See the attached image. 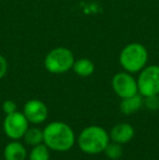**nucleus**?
<instances>
[{
	"label": "nucleus",
	"instance_id": "1",
	"mask_svg": "<svg viewBox=\"0 0 159 160\" xmlns=\"http://www.w3.org/2000/svg\"><path fill=\"white\" fill-rule=\"evenodd\" d=\"M44 144L55 152H68L74 146L77 137L69 124L61 121H53L42 130Z\"/></svg>",
	"mask_w": 159,
	"mask_h": 160
},
{
	"label": "nucleus",
	"instance_id": "2",
	"mask_svg": "<svg viewBox=\"0 0 159 160\" xmlns=\"http://www.w3.org/2000/svg\"><path fill=\"white\" fill-rule=\"evenodd\" d=\"M109 142V133L99 125H89L85 128L77 137L80 149L87 155H97L104 152Z\"/></svg>",
	"mask_w": 159,
	"mask_h": 160
},
{
	"label": "nucleus",
	"instance_id": "3",
	"mask_svg": "<svg viewBox=\"0 0 159 160\" xmlns=\"http://www.w3.org/2000/svg\"><path fill=\"white\" fill-rule=\"evenodd\" d=\"M148 61V51L141 42L127 44L119 55L120 65L129 73H138L142 71Z\"/></svg>",
	"mask_w": 159,
	"mask_h": 160
},
{
	"label": "nucleus",
	"instance_id": "4",
	"mask_svg": "<svg viewBox=\"0 0 159 160\" xmlns=\"http://www.w3.org/2000/svg\"><path fill=\"white\" fill-rule=\"evenodd\" d=\"M74 61V56L70 49L66 47H57L46 55L44 65L49 73L62 74L72 69Z\"/></svg>",
	"mask_w": 159,
	"mask_h": 160
},
{
	"label": "nucleus",
	"instance_id": "5",
	"mask_svg": "<svg viewBox=\"0 0 159 160\" xmlns=\"http://www.w3.org/2000/svg\"><path fill=\"white\" fill-rule=\"evenodd\" d=\"M138 94L143 97L159 95V65L145 67L137 78Z\"/></svg>",
	"mask_w": 159,
	"mask_h": 160
},
{
	"label": "nucleus",
	"instance_id": "6",
	"mask_svg": "<svg viewBox=\"0 0 159 160\" xmlns=\"http://www.w3.org/2000/svg\"><path fill=\"white\" fill-rule=\"evenodd\" d=\"M30 122L23 112L15 111L13 113L6 114V118L2 123V128H3V132L12 141H19V139L23 138L24 134H25L26 130L28 128Z\"/></svg>",
	"mask_w": 159,
	"mask_h": 160
},
{
	"label": "nucleus",
	"instance_id": "7",
	"mask_svg": "<svg viewBox=\"0 0 159 160\" xmlns=\"http://www.w3.org/2000/svg\"><path fill=\"white\" fill-rule=\"evenodd\" d=\"M112 89L120 98H125L138 94L137 81L133 78L132 73L124 71L117 73L111 80Z\"/></svg>",
	"mask_w": 159,
	"mask_h": 160
},
{
	"label": "nucleus",
	"instance_id": "8",
	"mask_svg": "<svg viewBox=\"0 0 159 160\" xmlns=\"http://www.w3.org/2000/svg\"><path fill=\"white\" fill-rule=\"evenodd\" d=\"M23 114L30 123L40 124L45 122L48 117V108L39 99H31L24 105Z\"/></svg>",
	"mask_w": 159,
	"mask_h": 160
},
{
	"label": "nucleus",
	"instance_id": "9",
	"mask_svg": "<svg viewBox=\"0 0 159 160\" xmlns=\"http://www.w3.org/2000/svg\"><path fill=\"white\" fill-rule=\"evenodd\" d=\"M134 128L130 123H118L109 132L110 141L119 143L121 145L127 144L134 137Z\"/></svg>",
	"mask_w": 159,
	"mask_h": 160
},
{
	"label": "nucleus",
	"instance_id": "10",
	"mask_svg": "<svg viewBox=\"0 0 159 160\" xmlns=\"http://www.w3.org/2000/svg\"><path fill=\"white\" fill-rule=\"evenodd\" d=\"M143 106H144V97L141 94H136L133 96L121 98L120 111L123 114L130 116V114L136 113Z\"/></svg>",
	"mask_w": 159,
	"mask_h": 160
},
{
	"label": "nucleus",
	"instance_id": "11",
	"mask_svg": "<svg viewBox=\"0 0 159 160\" xmlns=\"http://www.w3.org/2000/svg\"><path fill=\"white\" fill-rule=\"evenodd\" d=\"M3 157L4 160H26L27 152L23 144L19 141H12L4 147Z\"/></svg>",
	"mask_w": 159,
	"mask_h": 160
},
{
	"label": "nucleus",
	"instance_id": "12",
	"mask_svg": "<svg viewBox=\"0 0 159 160\" xmlns=\"http://www.w3.org/2000/svg\"><path fill=\"white\" fill-rule=\"evenodd\" d=\"M72 70L77 75L81 78H88L95 72V64L92 60L87 58H82V59L75 60Z\"/></svg>",
	"mask_w": 159,
	"mask_h": 160
},
{
	"label": "nucleus",
	"instance_id": "13",
	"mask_svg": "<svg viewBox=\"0 0 159 160\" xmlns=\"http://www.w3.org/2000/svg\"><path fill=\"white\" fill-rule=\"evenodd\" d=\"M24 143L26 145L34 147L36 145L44 143V133L42 130H40L38 128H28L26 130L25 134L23 136Z\"/></svg>",
	"mask_w": 159,
	"mask_h": 160
},
{
	"label": "nucleus",
	"instance_id": "14",
	"mask_svg": "<svg viewBox=\"0 0 159 160\" xmlns=\"http://www.w3.org/2000/svg\"><path fill=\"white\" fill-rule=\"evenodd\" d=\"M49 150L50 149L44 143L34 146L28 154V160H49L50 159Z\"/></svg>",
	"mask_w": 159,
	"mask_h": 160
},
{
	"label": "nucleus",
	"instance_id": "15",
	"mask_svg": "<svg viewBox=\"0 0 159 160\" xmlns=\"http://www.w3.org/2000/svg\"><path fill=\"white\" fill-rule=\"evenodd\" d=\"M104 152L109 159L117 160V159L121 158L123 155L122 145L119 143H116V142L110 141L108 143V145L106 146V148H105Z\"/></svg>",
	"mask_w": 159,
	"mask_h": 160
},
{
	"label": "nucleus",
	"instance_id": "16",
	"mask_svg": "<svg viewBox=\"0 0 159 160\" xmlns=\"http://www.w3.org/2000/svg\"><path fill=\"white\" fill-rule=\"evenodd\" d=\"M144 106L147 109L155 111L159 109V95L144 97Z\"/></svg>",
	"mask_w": 159,
	"mask_h": 160
},
{
	"label": "nucleus",
	"instance_id": "17",
	"mask_svg": "<svg viewBox=\"0 0 159 160\" xmlns=\"http://www.w3.org/2000/svg\"><path fill=\"white\" fill-rule=\"evenodd\" d=\"M2 109H3V112L6 114H10L17 111V106L13 100H6L2 103Z\"/></svg>",
	"mask_w": 159,
	"mask_h": 160
},
{
	"label": "nucleus",
	"instance_id": "18",
	"mask_svg": "<svg viewBox=\"0 0 159 160\" xmlns=\"http://www.w3.org/2000/svg\"><path fill=\"white\" fill-rule=\"evenodd\" d=\"M7 72H8V62L6 58L0 53V80L6 76Z\"/></svg>",
	"mask_w": 159,
	"mask_h": 160
}]
</instances>
